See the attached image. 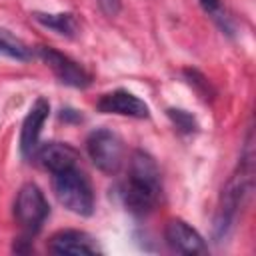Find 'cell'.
Wrapping results in <instances>:
<instances>
[{
    "mask_svg": "<svg viewBox=\"0 0 256 256\" xmlns=\"http://www.w3.org/2000/svg\"><path fill=\"white\" fill-rule=\"evenodd\" d=\"M254 154H252V136L248 134L246 146H244V154L234 170V174L228 178V182L222 188L220 194V202L216 208V216H214V226H212V236L214 240L220 244L222 240H226L236 224L238 218V210L244 208L252 186H254Z\"/></svg>",
    "mask_w": 256,
    "mask_h": 256,
    "instance_id": "6da1fadb",
    "label": "cell"
},
{
    "mask_svg": "<svg viewBox=\"0 0 256 256\" xmlns=\"http://www.w3.org/2000/svg\"><path fill=\"white\" fill-rule=\"evenodd\" d=\"M162 180L156 160L144 152L134 150L128 164V176L122 184V202L132 214H148L160 200Z\"/></svg>",
    "mask_w": 256,
    "mask_h": 256,
    "instance_id": "7a4b0ae2",
    "label": "cell"
},
{
    "mask_svg": "<svg viewBox=\"0 0 256 256\" xmlns=\"http://www.w3.org/2000/svg\"><path fill=\"white\" fill-rule=\"evenodd\" d=\"M52 190L58 202L78 214V216H90L94 212V190L88 180V176L78 168H66L52 174Z\"/></svg>",
    "mask_w": 256,
    "mask_h": 256,
    "instance_id": "3957f363",
    "label": "cell"
},
{
    "mask_svg": "<svg viewBox=\"0 0 256 256\" xmlns=\"http://www.w3.org/2000/svg\"><path fill=\"white\" fill-rule=\"evenodd\" d=\"M48 214H50V206L40 186H36L34 182H26L18 190L14 200V218L18 220V224L28 234H36L42 228Z\"/></svg>",
    "mask_w": 256,
    "mask_h": 256,
    "instance_id": "277c9868",
    "label": "cell"
},
{
    "mask_svg": "<svg viewBox=\"0 0 256 256\" xmlns=\"http://www.w3.org/2000/svg\"><path fill=\"white\" fill-rule=\"evenodd\" d=\"M86 150L92 164L106 174H114L124 160V144L120 136L108 128L92 130L86 140Z\"/></svg>",
    "mask_w": 256,
    "mask_h": 256,
    "instance_id": "5b68a950",
    "label": "cell"
},
{
    "mask_svg": "<svg viewBox=\"0 0 256 256\" xmlns=\"http://www.w3.org/2000/svg\"><path fill=\"white\" fill-rule=\"evenodd\" d=\"M38 56L42 58V62L54 72V76L72 88H88L90 86V74L72 58H68L66 54L50 48V46H38Z\"/></svg>",
    "mask_w": 256,
    "mask_h": 256,
    "instance_id": "8992f818",
    "label": "cell"
},
{
    "mask_svg": "<svg viewBox=\"0 0 256 256\" xmlns=\"http://www.w3.org/2000/svg\"><path fill=\"white\" fill-rule=\"evenodd\" d=\"M164 238H166V244L178 254L194 256V254L208 252V246H206L204 238L200 236V232L194 230L188 222H184L180 218H172L166 222Z\"/></svg>",
    "mask_w": 256,
    "mask_h": 256,
    "instance_id": "52a82bcc",
    "label": "cell"
},
{
    "mask_svg": "<svg viewBox=\"0 0 256 256\" xmlns=\"http://www.w3.org/2000/svg\"><path fill=\"white\" fill-rule=\"evenodd\" d=\"M96 108L104 114H118V116H128V118L150 116L148 104L128 90H112L108 94H102L100 100L96 102Z\"/></svg>",
    "mask_w": 256,
    "mask_h": 256,
    "instance_id": "ba28073f",
    "label": "cell"
},
{
    "mask_svg": "<svg viewBox=\"0 0 256 256\" xmlns=\"http://www.w3.org/2000/svg\"><path fill=\"white\" fill-rule=\"evenodd\" d=\"M48 114H50V102L44 96H38L36 102L30 106V110L22 122V130H20V152L24 158H32L34 150L38 148L40 132H42V126H44Z\"/></svg>",
    "mask_w": 256,
    "mask_h": 256,
    "instance_id": "9c48e42d",
    "label": "cell"
},
{
    "mask_svg": "<svg viewBox=\"0 0 256 256\" xmlns=\"http://www.w3.org/2000/svg\"><path fill=\"white\" fill-rule=\"evenodd\" d=\"M48 250L52 254H100L98 242L82 230H60L48 240Z\"/></svg>",
    "mask_w": 256,
    "mask_h": 256,
    "instance_id": "30bf717a",
    "label": "cell"
},
{
    "mask_svg": "<svg viewBox=\"0 0 256 256\" xmlns=\"http://www.w3.org/2000/svg\"><path fill=\"white\" fill-rule=\"evenodd\" d=\"M32 156L50 174L78 166V152L66 142H46V144L38 146Z\"/></svg>",
    "mask_w": 256,
    "mask_h": 256,
    "instance_id": "8fae6325",
    "label": "cell"
},
{
    "mask_svg": "<svg viewBox=\"0 0 256 256\" xmlns=\"http://www.w3.org/2000/svg\"><path fill=\"white\" fill-rule=\"evenodd\" d=\"M32 18L42 24L44 28L56 32L58 36L74 38L78 34V20L70 12H58V14H48V12H34Z\"/></svg>",
    "mask_w": 256,
    "mask_h": 256,
    "instance_id": "7c38bea8",
    "label": "cell"
},
{
    "mask_svg": "<svg viewBox=\"0 0 256 256\" xmlns=\"http://www.w3.org/2000/svg\"><path fill=\"white\" fill-rule=\"evenodd\" d=\"M0 54L8 56L12 60H20V62H26L32 58L30 46H26L18 36H14L10 30H6L2 26H0Z\"/></svg>",
    "mask_w": 256,
    "mask_h": 256,
    "instance_id": "4fadbf2b",
    "label": "cell"
},
{
    "mask_svg": "<svg viewBox=\"0 0 256 256\" xmlns=\"http://www.w3.org/2000/svg\"><path fill=\"white\" fill-rule=\"evenodd\" d=\"M200 2V6H202V10L214 20V22H218V26L224 30V32H232V26H230V18L226 16V10H224V6H222V2L220 0H198Z\"/></svg>",
    "mask_w": 256,
    "mask_h": 256,
    "instance_id": "5bb4252c",
    "label": "cell"
},
{
    "mask_svg": "<svg viewBox=\"0 0 256 256\" xmlns=\"http://www.w3.org/2000/svg\"><path fill=\"white\" fill-rule=\"evenodd\" d=\"M168 116H170V120L174 122V126L180 132H188L190 134V132L196 130V120H194V116L190 112L180 110V108H170L168 110Z\"/></svg>",
    "mask_w": 256,
    "mask_h": 256,
    "instance_id": "9a60e30c",
    "label": "cell"
},
{
    "mask_svg": "<svg viewBox=\"0 0 256 256\" xmlns=\"http://www.w3.org/2000/svg\"><path fill=\"white\" fill-rule=\"evenodd\" d=\"M100 6L104 8L106 14L114 16L118 12V8H120V0H100Z\"/></svg>",
    "mask_w": 256,
    "mask_h": 256,
    "instance_id": "2e32d148",
    "label": "cell"
}]
</instances>
